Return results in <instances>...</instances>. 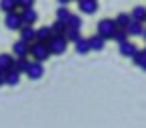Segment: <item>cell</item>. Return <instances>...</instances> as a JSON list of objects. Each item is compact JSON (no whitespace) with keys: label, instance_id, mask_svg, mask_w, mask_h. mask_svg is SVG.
I'll return each instance as SVG.
<instances>
[{"label":"cell","instance_id":"obj_1","mask_svg":"<svg viewBox=\"0 0 146 128\" xmlns=\"http://www.w3.org/2000/svg\"><path fill=\"white\" fill-rule=\"evenodd\" d=\"M31 57L35 59V61H47L49 57H51V51H49V47H47V43H41V41H33L31 43Z\"/></svg>","mask_w":146,"mask_h":128},{"label":"cell","instance_id":"obj_2","mask_svg":"<svg viewBox=\"0 0 146 128\" xmlns=\"http://www.w3.org/2000/svg\"><path fill=\"white\" fill-rule=\"evenodd\" d=\"M67 45H69V41L65 39L63 35H51V39L47 41V47H49L51 55H61V53H65V51H67Z\"/></svg>","mask_w":146,"mask_h":128},{"label":"cell","instance_id":"obj_3","mask_svg":"<svg viewBox=\"0 0 146 128\" xmlns=\"http://www.w3.org/2000/svg\"><path fill=\"white\" fill-rule=\"evenodd\" d=\"M116 29H118V27H116V21H114V18H104V21L98 23V35H102L106 41L112 39V35H114Z\"/></svg>","mask_w":146,"mask_h":128},{"label":"cell","instance_id":"obj_4","mask_svg":"<svg viewBox=\"0 0 146 128\" xmlns=\"http://www.w3.org/2000/svg\"><path fill=\"white\" fill-rule=\"evenodd\" d=\"M27 77L29 79H33V81H36V79H41L43 77V73H45V69H43V63L41 61H29V67H27Z\"/></svg>","mask_w":146,"mask_h":128},{"label":"cell","instance_id":"obj_5","mask_svg":"<svg viewBox=\"0 0 146 128\" xmlns=\"http://www.w3.org/2000/svg\"><path fill=\"white\" fill-rule=\"evenodd\" d=\"M4 25H6L10 31H18V29L23 27V18H21V12H16V10H10V12H6Z\"/></svg>","mask_w":146,"mask_h":128},{"label":"cell","instance_id":"obj_6","mask_svg":"<svg viewBox=\"0 0 146 128\" xmlns=\"http://www.w3.org/2000/svg\"><path fill=\"white\" fill-rule=\"evenodd\" d=\"M12 53H14V57H27V55L31 53V43H27V41H16L14 45H12Z\"/></svg>","mask_w":146,"mask_h":128},{"label":"cell","instance_id":"obj_7","mask_svg":"<svg viewBox=\"0 0 146 128\" xmlns=\"http://www.w3.org/2000/svg\"><path fill=\"white\" fill-rule=\"evenodd\" d=\"M21 18H23V25H35L39 21V14H36V10L33 6H29V8H23Z\"/></svg>","mask_w":146,"mask_h":128},{"label":"cell","instance_id":"obj_8","mask_svg":"<svg viewBox=\"0 0 146 128\" xmlns=\"http://www.w3.org/2000/svg\"><path fill=\"white\" fill-rule=\"evenodd\" d=\"M142 31H144V23H138V21H130L126 27L128 37H142Z\"/></svg>","mask_w":146,"mask_h":128},{"label":"cell","instance_id":"obj_9","mask_svg":"<svg viewBox=\"0 0 146 128\" xmlns=\"http://www.w3.org/2000/svg\"><path fill=\"white\" fill-rule=\"evenodd\" d=\"M18 83H21V73L16 69L4 71V85H18Z\"/></svg>","mask_w":146,"mask_h":128},{"label":"cell","instance_id":"obj_10","mask_svg":"<svg viewBox=\"0 0 146 128\" xmlns=\"http://www.w3.org/2000/svg\"><path fill=\"white\" fill-rule=\"evenodd\" d=\"M79 8L83 14H94L98 10V0H79Z\"/></svg>","mask_w":146,"mask_h":128},{"label":"cell","instance_id":"obj_11","mask_svg":"<svg viewBox=\"0 0 146 128\" xmlns=\"http://www.w3.org/2000/svg\"><path fill=\"white\" fill-rule=\"evenodd\" d=\"M89 49L91 51H104V47H106V39L102 35H94V37H89Z\"/></svg>","mask_w":146,"mask_h":128},{"label":"cell","instance_id":"obj_12","mask_svg":"<svg viewBox=\"0 0 146 128\" xmlns=\"http://www.w3.org/2000/svg\"><path fill=\"white\" fill-rule=\"evenodd\" d=\"M136 45L132 43V41H124V43H120V55L122 57H132V55L136 53Z\"/></svg>","mask_w":146,"mask_h":128},{"label":"cell","instance_id":"obj_13","mask_svg":"<svg viewBox=\"0 0 146 128\" xmlns=\"http://www.w3.org/2000/svg\"><path fill=\"white\" fill-rule=\"evenodd\" d=\"M18 31H21V39L23 41H27V43L35 41V29H33V25H23Z\"/></svg>","mask_w":146,"mask_h":128},{"label":"cell","instance_id":"obj_14","mask_svg":"<svg viewBox=\"0 0 146 128\" xmlns=\"http://www.w3.org/2000/svg\"><path fill=\"white\" fill-rule=\"evenodd\" d=\"M51 29L49 27H41V29H35V41H41V43H47L51 39Z\"/></svg>","mask_w":146,"mask_h":128},{"label":"cell","instance_id":"obj_15","mask_svg":"<svg viewBox=\"0 0 146 128\" xmlns=\"http://www.w3.org/2000/svg\"><path fill=\"white\" fill-rule=\"evenodd\" d=\"M130 18L132 21H138V23H144L146 21V6H134L132 12H130Z\"/></svg>","mask_w":146,"mask_h":128},{"label":"cell","instance_id":"obj_16","mask_svg":"<svg viewBox=\"0 0 146 128\" xmlns=\"http://www.w3.org/2000/svg\"><path fill=\"white\" fill-rule=\"evenodd\" d=\"M12 63H14V57H10L8 53H0V71L12 69Z\"/></svg>","mask_w":146,"mask_h":128},{"label":"cell","instance_id":"obj_17","mask_svg":"<svg viewBox=\"0 0 146 128\" xmlns=\"http://www.w3.org/2000/svg\"><path fill=\"white\" fill-rule=\"evenodd\" d=\"M73 45H75V51H77L79 55H85V53H89V51H91V49H89V41H87V39H83V37H79V39L73 43Z\"/></svg>","mask_w":146,"mask_h":128},{"label":"cell","instance_id":"obj_18","mask_svg":"<svg viewBox=\"0 0 146 128\" xmlns=\"http://www.w3.org/2000/svg\"><path fill=\"white\" fill-rule=\"evenodd\" d=\"M63 37L69 41V43H75L79 37H81V33H79V29H73V27H67L65 29V33H63Z\"/></svg>","mask_w":146,"mask_h":128},{"label":"cell","instance_id":"obj_19","mask_svg":"<svg viewBox=\"0 0 146 128\" xmlns=\"http://www.w3.org/2000/svg\"><path fill=\"white\" fill-rule=\"evenodd\" d=\"M114 21H116V27H118V29H126L128 23H130L132 18H130V14H128V12H120V14L114 18Z\"/></svg>","mask_w":146,"mask_h":128},{"label":"cell","instance_id":"obj_20","mask_svg":"<svg viewBox=\"0 0 146 128\" xmlns=\"http://www.w3.org/2000/svg\"><path fill=\"white\" fill-rule=\"evenodd\" d=\"M27 67H29L27 57H16V59H14V63H12V69H16L18 73H25V71H27Z\"/></svg>","mask_w":146,"mask_h":128},{"label":"cell","instance_id":"obj_21","mask_svg":"<svg viewBox=\"0 0 146 128\" xmlns=\"http://www.w3.org/2000/svg\"><path fill=\"white\" fill-rule=\"evenodd\" d=\"M112 41H116L118 45L124 43V41H128V33H126V29H116L114 35H112Z\"/></svg>","mask_w":146,"mask_h":128},{"label":"cell","instance_id":"obj_22","mask_svg":"<svg viewBox=\"0 0 146 128\" xmlns=\"http://www.w3.org/2000/svg\"><path fill=\"white\" fill-rule=\"evenodd\" d=\"M81 16L79 14H69V18H67V23H65V27H73V29H81Z\"/></svg>","mask_w":146,"mask_h":128},{"label":"cell","instance_id":"obj_23","mask_svg":"<svg viewBox=\"0 0 146 128\" xmlns=\"http://www.w3.org/2000/svg\"><path fill=\"white\" fill-rule=\"evenodd\" d=\"M18 4H16V0H0V10L2 12H10V10H16Z\"/></svg>","mask_w":146,"mask_h":128},{"label":"cell","instance_id":"obj_24","mask_svg":"<svg viewBox=\"0 0 146 128\" xmlns=\"http://www.w3.org/2000/svg\"><path fill=\"white\" fill-rule=\"evenodd\" d=\"M49 29H51V33H53V35H63L67 27H65V23H61V21H55Z\"/></svg>","mask_w":146,"mask_h":128},{"label":"cell","instance_id":"obj_25","mask_svg":"<svg viewBox=\"0 0 146 128\" xmlns=\"http://www.w3.org/2000/svg\"><path fill=\"white\" fill-rule=\"evenodd\" d=\"M69 8H65V6H61V8H57V21H61V23H67V18H69Z\"/></svg>","mask_w":146,"mask_h":128},{"label":"cell","instance_id":"obj_26","mask_svg":"<svg viewBox=\"0 0 146 128\" xmlns=\"http://www.w3.org/2000/svg\"><path fill=\"white\" fill-rule=\"evenodd\" d=\"M144 57H146V53H144V51H138V49H136V53L132 55V63L140 67V63L144 61Z\"/></svg>","mask_w":146,"mask_h":128},{"label":"cell","instance_id":"obj_27","mask_svg":"<svg viewBox=\"0 0 146 128\" xmlns=\"http://www.w3.org/2000/svg\"><path fill=\"white\" fill-rule=\"evenodd\" d=\"M16 4H18V8H29L35 4V0H16Z\"/></svg>","mask_w":146,"mask_h":128},{"label":"cell","instance_id":"obj_28","mask_svg":"<svg viewBox=\"0 0 146 128\" xmlns=\"http://www.w3.org/2000/svg\"><path fill=\"white\" fill-rule=\"evenodd\" d=\"M4 85V71H0V87Z\"/></svg>","mask_w":146,"mask_h":128},{"label":"cell","instance_id":"obj_29","mask_svg":"<svg viewBox=\"0 0 146 128\" xmlns=\"http://www.w3.org/2000/svg\"><path fill=\"white\" fill-rule=\"evenodd\" d=\"M57 2H59V4H61V6H67V4H69V2H71V0H57Z\"/></svg>","mask_w":146,"mask_h":128},{"label":"cell","instance_id":"obj_30","mask_svg":"<svg viewBox=\"0 0 146 128\" xmlns=\"http://www.w3.org/2000/svg\"><path fill=\"white\" fill-rule=\"evenodd\" d=\"M140 69H142V71H146V57H144V61L140 63Z\"/></svg>","mask_w":146,"mask_h":128},{"label":"cell","instance_id":"obj_31","mask_svg":"<svg viewBox=\"0 0 146 128\" xmlns=\"http://www.w3.org/2000/svg\"><path fill=\"white\" fill-rule=\"evenodd\" d=\"M142 37H144V41H146V29H144V31H142Z\"/></svg>","mask_w":146,"mask_h":128},{"label":"cell","instance_id":"obj_32","mask_svg":"<svg viewBox=\"0 0 146 128\" xmlns=\"http://www.w3.org/2000/svg\"><path fill=\"white\" fill-rule=\"evenodd\" d=\"M75 2H79V0H75Z\"/></svg>","mask_w":146,"mask_h":128},{"label":"cell","instance_id":"obj_33","mask_svg":"<svg viewBox=\"0 0 146 128\" xmlns=\"http://www.w3.org/2000/svg\"><path fill=\"white\" fill-rule=\"evenodd\" d=\"M144 53H146V49H144Z\"/></svg>","mask_w":146,"mask_h":128},{"label":"cell","instance_id":"obj_34","mask_svg":"<svg viewBox=\"0 0 146 128\" xmlns=\"http://www.w3.org/2000/svg\"><path fill=\"white\" fill-rule=\"evenodd\" d=\"M144 23H146V21H144Z\"/></svg>","mask_w":146,"mask_h":128}]
</instances>
